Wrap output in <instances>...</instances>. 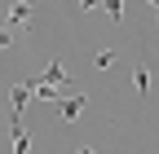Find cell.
Returning a JSON list of instances; mask_svg holds the SVG:
<instances>
[{
    "label": "cell",
    "mask_w": 159,
    "mask_h": 154,
    "mask_svg": "<svg viewBox=\"0 0 159 154\" xmlns=\"http://www.w3.org/2000/svg\"><path fill=\"white\" fill-rule=\"evenodd\" d=\"M84 106H89V97H84V92H71V97H62V101H57V114L71 123V119H80V114H84Z\"/></svg>",
    "instance_id": "6da1fadb"
},
{
    "label": "cell",
    "mask_w": 159,
    "mask_h": 154,
    "mask_svg": "<svg viewBox=\"0 0 159 154\" xmlns=\"http://www.w3.org/2000/svg\"><path fill=\"white\" fill-rule=\"evenodd\" d=\"M133 88H137V101L150 97V62H137L133 66Z\"/></svg>",
    "instance_id": "7a4b0ae2"
},
{
    "label": "cell",
    "mask_w": 159,
    "mask_h": 154,
    "mask_svg": "<svg viewBox=\"0 0 159 154\" xmlns=\"http://www.w3.org/2000/svg\"><path fill=\"white\" fill-rule=\"evenodd\" d=\"M35 97V84H18V88H9V101H13V119H22V106Z\"/></svg>",
    "instance_id": "3957f363"
},
{
    "label": "cell",
    "mask_w": 159,
    "mask_h": 154,
    "mask_svg": "<svg viewBox=\"0 0 159 154\" xmlns=\"http://www.w3.org/2000/svg\"><path fill=\"white\" fill-rule=\"evenodd\" d=\"M31 22V5L27 0H13V9H9V31H27Z\"/></svg>",
    "instance_id": "277c9868"
},
{
    "label": "cell",
    "mask_w": 159,
    "mask_h": 154,
    "mask_svg": "<svg viewBox=\"0 0 159 154\" xmlns=\"http://www.w3.org/2000/svg\"><path fill=\"white\" fill-rule=\"evenodd\" d=\"M9 128H13V154H27L31 137H27V128H22V119H9Z\"/></svg>",
    "instance_id": "5b68a950"
},
{
    "label": "cell",
    "mask_w": 159,
    "mask_h": 154,
    "mask_svg": "<svg viewBox=\"0 0 159 154\" xmlns=\"http://www.w3.org/2000/svg\"><path fill=\"white\" fill-rule=\"evenodd\" d=\"M115 57H119L115 49H97V53H93V66H97V71H111V66H115Z\"/></svg>",
    "instance_id": "8992f818"
},
{
    "label": "cell",
    "mask_w": 159,
    "mask_h": 154,
    "mask_svg": "<svg viewBox=\"0 0 159 154\" xmlns=\"http://www.w3.org/2000/svg\"><path fill=\"white\" fill-rule=\"evenodd\" d=\"M35 101H62V97H57V88H53V84L40 79V84H35Z\"/></svg>",
    "instance_id": "52a82bcc"
},
{
    "label": "cell",
    "mask_w": 159,
    "mask_h": 154,
    "mask_svg": "<svg viewBox=\"0 0 159 154\" xmlns=\"http://www.w3.org/2000/svg\"><path fill=\"white\" fill-rule=\"evenodd\" d=\"M62 79H66V71H62V62H49V71H44V84H53V88H57Z\"/></svg>",
    "instance_id": "ba28073f"
},
{
    "label": "cell",
    "mask_w": 159,
    "mask_h": 154,
    "mask_svg": "<svg viewBox=\"0 0 159 154\" xmlns=\"http://www.w3.org/2000/svg\"><path fill=\"white\" fill-rule=\"evenodd\" d=\"M102 5H106V13H111V22L124 18V0H102Z\"/></svg>",
    "instance_id": "9c48e42d"
},
{
    "label": "cell",
    "mask_w": 159,
    "mask_h": 154,
    "mask_svg": "<svg viewBox=\"0 0 159 154\" xmlns=\"http://www.w3.org/2000/svg\"><path fill=\"white\" fill-rule=\"evenodd\" d=\"M93 5H102V0H80V9H93Z\"/></svg>",
    "instance_id": "30bf717a"
},
{
    "label": "cell",
    "mask_w": 159,
    "mask_h": 154,
    "mask_svg": "<svg viewBox=\"0 0 159 154\" xmlns=\"http://www.w3.org/2000/svg\"><path fill=\"white\" fill-rule=\"evenodd\" d=\"M75 154H93V150H89V145H80V150H75Z\"/></svg>",
    "instance_id": "8fae6325"
},
{
    "label": "cell",
    "mask_w": 159,
    "mask_h": 154,
    "mask_svg": "<svg viewBox=\"0 0 159 154\" xmlns=\"http://www.w3.org/2000/svg\"><path fill=\"white\" fill-rule=\"evenodd\" d=\"M146 5H150V9H159V0H146Z\"/></svg>",
    "instance_id": "7c38bea8"
}]
</instances>
